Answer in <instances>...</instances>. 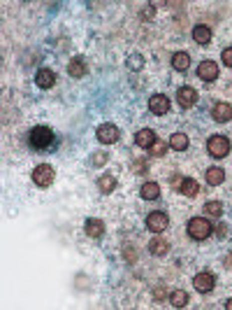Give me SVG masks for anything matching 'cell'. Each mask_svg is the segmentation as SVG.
<instances>
[{
    "instance_id": "cell-4",
    "label": "cell",
    "mask_w": 232,
    "mask_h": 310,
    "mask_svg": "<svg viewBox=\"0 0 232 310\" xmlns=\"http://www.w3.org/2000/svg\"><path fill=\"white\" fill-rule=\"evenodd\" d=\"M53 177H56V170H53L49 163H40V166L33 170V182L37 184V187H44V189L51 187Z\"/></svg>"
},
{
    "instance_id": "cell-22",
    "label": "cell",
    "mask_w": 232,
    "mask_h": 310,
    "mask_svg": "<svg viewBox=\"0 0 232 310\" xmlns=\"http://www.w3.org/2000/svg\"><path fill=\"white\" fill-rule=\"evenodd\" d=\"M223 180H226V170H223V168H209V170H207V182L212 184V187L223 184Z\"/></svg>"
},
{
    "instance_id": "cell-16",
    "label": "cell",
    "mask_w": 232,
    "mask_h": 310,
    "mask_svg": "<svg viewBox=\"0 0 232 310\" xmlns=\"http://www.w3.org/2000/svg\"><path fill=\"white\" fill-rule=\"evenodd\" d=\"M212 28L209 26H195L193 28V40H195V45H202V47H205V45H209V42H212Z\"/></svg>"
},
{
    "instance_id": "cell-11",
    "label": "cell",
    "mask_w": 232,
    "mask_h": 310,
    "mask_svg": "<svg viewBox=\"0 0 232 310\" xmlns=\"http://www.w3.org/2000/svg\"><path fill=\"white\" fill-rule=\"evenodd\" d=\"M212 117L219 124L230 122V119H232V105H230V103H226V101L216 103V105H214V110H212Z\"/></svg>"
},
{
    "instance_id": "cell-27",
    "label": "cell",
    "mask_w": 232,
    "mask_h": 310,
    "mask_svg": "<svg viewBox=\"0 0 232 310\" xmlns=\"http://www.w3.org/2000/svg\"><path fill=\"white\" fill-rule=\"evenodd\" d=\"M107 159H109V154H107V152H95V154H93V159H91V163L95 166V168H100V166H105V163H107Z\"/></svg>"
},
{
    "instance_id": "cell-28",
    "label": "cell",
    "mask_w": 232,
    "mask_h": 310,
    "mask_svg": "<svg viewBox=\"0 0 232 310\" xmlns=\"http://www.w3.org/2000/svg\"><path fill=\"white\" fill-rule=\"evenodd\" d=\"M165 152H167V145H165V142L156 140V145L151 147V156H165Z\"/></svg>"
},
{
    "instance_id": "cell-25",
    "label": "cell",
    "mask_w": 232,
    "mask_h": 310,
    "mask_svg": "<svg viewBox=\"0 0 232 310\" xmlns=\"http://www.w3.org/2000/svg\"><path fill=\"white\" fill-rule=\"evenodd\" d=\"M205 212L209 217H221L223 215V203L221 201H209V203H205Z\"/></svg>"
},
{
    "instance_id": "cell-5",
    "label": "cell",
    "mask_w": 232,
    "mask_h": 310,
    "mask_svg": "<svg viewBox=\"0 0 232 310\" xmlns=\"http://www.w3.org/2000/svg\"><path fill=\"white\" fill-rule=\"evenodd\" d=\"M193 287L200 291V294H209V291L216 287V275L209 273V270H202L198 275L193 277Z\"/></svg>"
},
{
    "instance_id": "cell-8",
    "label": "cell",
    "mask_w": 232,
    "mask_h": 310,
    "mask_svg": "<svg viewBox=\"0 0 232 310\" xmlns=\"http://www.w3.org/2000/svg\"><path fill=\"white\" fill-rule=\"evenodd\" d=\"M149 110L158 117L167 115V112H170V98H167L165 94H153L151 98H149Z\"/></svg>"
},
{
    "instance_id": "cell-33",
    "label": "cell",
    "mask_w": 232,
    "mask_h": 310,
    "mask_svg": "<svg viewBox=\"0 0 232 310\" xmlns=\"http://www.w3.org/2000/svg\"><path fill=\"white\" fill-rule=\"evenodd\" d=\"M223 263H226V268H228V270H232V254H228L226 259H223Z\"/></svg>"
},
{
    "instance_id": "cell-10",
    "label": "cell",
    "mask_w": 232,
    "mask_h": 310,
    "mask_svg": "<svg viewBox=\"0 0 232 310\" xmlns=\"http://www.w3.org/2000/svg\"><path fill=\"white\" fill-rule=\"evenodd\" d=\"M174 184L179 187V194L188 196V198H193V196H198V191H200L198 182H195L193 177H177V180H174Z\"/></svg>"
},
{
    "instance_id": "cell-31",
    "label": "cell",
    "mask_w": 232,
    "mask_h": 310,
    "mask_svg": "<svg viewBox=\"0 0 232 310\" xmlns=\"http://www.w3.org/2000/svg\"><path fill=\"white\" fill-rule=\"evenodd\" d=\"M153 12H156V5H146V10L142 12V17H144V19H151Z\"/></svg>"
},
{
    "instance_id": "cell-6",
    "label": "cell",
    "mask_w": 232,
    "mask_h": 310,
    "mask_svg": "<svg viewBox=\"0 0 232 310\" xmlns=\"http://www.w3.org/2000/svg\"><path fill=\"white\" fill-rule=\"evenodd\" d=\"M95 135H98V140L102 142V145H114V142L121 138V131H119V126H114V124H102V126H98Z\"/></svg>"
},
{
    "instance_id": "cell-32",
    "label": "cell",
    "mask_w": 232,
    "mask_h": 310,
    "mask_svg": "<svg viewBox=\"0 0 232 310\" xmlns=\"http://www.w3.org/2000/svg\"><path fill=\"white\" fill-rule=\"evenodd\" d=\"M153 296L158 298V301L160 298H165V287H156V289H153Z\"/></svg>"
},
{
    "instance_id": "cell-30",
    "label": "cell",
    "mask_w": 232,
    "mask_h": 310,
    "mask_svg": "<svg viewBox=\"0 0 232 310\" xmlns=\"http://www.w3.org/2000/svg\"><path fill=\"white\" fill-rule=\"evenodd\" d=\"M123 256H126V261H130V263L135 261V247H133V245H126V249H123Z\"/></svg>"
},
{
    "instance_id": "cell-19",
    "label": "cell",
    "mask_w": 232,
    "mask_h": 310,
    "mask_svg": "<svg viewBox=\"0 0 232 310\" xmlns=\"http://www.w3.org/2000/svg\"><path fill=\"white\" fill-rule=\"evenodd\" d=\"M139 194H142V198H144V201H156V198L160 196L158 182H144V184H142V189H139Z\"/></svg>"
},
{
    "instance_id": "cell-14",
    "label": "cell",
    "mask_w": 232,
    "mask_h": 310,
    "mask_svg": "<svg viewBox=\"0 0 232 310\" xmlns=\"http://www.w3.org/2000/svg\"><path fill=\"white\" fill-rule=\"evenodd\" d=\"M156 133H153L151 128H142V131H137V135H135V142H137L139 147H144V149H151L153 145H156Z\"/></svg>"
},
{
    "instance_id": "cell-34",
    "label": "cell",
    "mask_w": 232,
    "mask_h": 310,
    "mask_svg": "<svg viewBox=\"0 0 232 310\" xmlns=\"http://www.w3.org/2000/svg\"><path fill=\"white\" fill-rule=\"evenodd\" d=\"M216 231H219V236H221V238H226V231H228V229H226V224H221Z\"/></svg>"
},
{
    "instance_id": "cell-17",
    "label": "cell",
    "mask_w": 232,
    "mask_h": 310,
    "mask_svg": "<svg viewBox=\"0 0 232 310\" xmlns=\"http://www.w3.org/2000/svg\"><path fill=\"white\" fill-rule=\"evenodd\" d=\"M167 249H170V243H167L165 238H160V236H156L151 243H149V252H151L153 256H165Z\"/></svg>"
},
{
    "instance_id": "cell-24",
    "label": "cell",
    "mask_w": 232,
    "mask_h": 310,
    "mask_svg": "<svg viewBox=\"0 0 232 310\" xmlns=\"http://www.w3.org/2000/svg\"><path fill=\"white\" fill-rule=\"evenodd\" d=\"M170 303H172L174 308H184V305L188 303V294H186V291H181V289L172 291V294H170Z\"/></svg>"
},
{
    "instance_id": "cell-13",
    "label": "cell",
    "mask_w": 232,
    "mask_h": 310,
    "mask_svg": "<svg viewBox=\"0 0 232 310\" xmlns=\"http://www.w3.org/2000/svg\"><path fill=\"white\" fill-rule=\"evenodd\" d=\"M35 82H37L40 89H51L53 84H56V73L49 70V68H40L37 75H35Z\"/></svg>"
},
{
    "instance_id": "cell-12",
    "label": "cell",
    "mask_w": 232,
    "mask_h": 310,
    "mask_svg": "<svg viewBox=\"0 0 232 310\" xmlns=\"http://www.w3.org/2000/svg\"><path fill=\"white\" fill-rule=\"evenodd\" d=\"M198 77L205 82H214L216 77H219V66L214 61H202L198 66Z\"/></svg>"
},
{
    "instance_id": "cell-26",
    "label": "cell",
    "mask_w": 232,
    "mask_h": 310,
    "mask_svg": "<svg viewBox=\"0 0 232 310\" xmlns=\"http://www.w3.org/2000/svg\"><path fill=\"white\" fill-rule=\"evenodd\" d=\"M128 68H130V70H142V68H144V59L139 54H130L128 56Z\"/></svg>"
},
{
    "instance_id": "cell-18",
    "label": "cell",
    "mask_w": 232,
    "mask_h": 310,
    "mask_svg": "<svg viewBox=\"0 0 232 310\" xmlns=\"http://www.w3.org/2000/svg\"><path fill=\"white\" fill-rule=\"evenodd\" d=\"M84 231H86L88 238H102V233H105V224L100 222V219H88V222L84 224Z\"/></svg>"
},
{
    "instance_id": "cell-1",
    "label": "cell",
    "mask_w": 232,
    "mask_h": 310,
    "mask_svg": "<svg viewBox=\"0 0 232 310\" xmlns=\"http://www.w3.org/2000/svg\"><path fill=\"white\" fill-rule=\"evenodd\" d=\"M186 231H188V236L193 238V240H207V238L212 236V222L207 219V217H193L191 222H188V226H186Z\"/></svg>"
},
{
    "instance_id": "cell-3",
    "label": "cell",
    "mask_w": 232,
    "mask_h": 310,
    "mask_svg": "<svg viewBox=\"0 0 232 310\" xmlns=\"http://www.w3.org/2000/svg\"><path fill=\"white\" fill-rule=\"evenodd\" d=\"M207 152L214 156V159H226L228 152H230V140L226 135H212L207 140Z\"/></svg>"
},
{
    "instance_id": "cell-2",
    "label": "cell",
    "mask_w": 232,
    "mask_h": 310,
    "mask_svg": "<svg viewBox=\"0 0 232 310\" xmlns=\"http://www.w3.org/2000/svg\"><path fill=\"white\" fill-rule=\"evenodd\" d=\"M28 142L30 147L35 149H46L53 145V131L46 126H35L30 133H28Z\"/></svg>"
},
{
    "instance_id": "cell-20",
    "label": "cell",
    "mask_w": 232,
    "mask_h": 310,
    "mask_svg": "<svg viewBox=\"0 0 232 310\" xmlns=\"http://www.w3.org/2000/svg\"><path fill=\"white\" fill-rule=\"evenodd\" d=\"M172 68L179 70V73L188 70V68H191V56L186 54V52H177V54L172 56Z\"/></svg>"
},
{
    "instance_id": "cell-29",
    "label": "cell",
    "mask_w": 232,
    "mask_h": 310,
    "mask_svg": "<svg viewBox=\"0 0 232 310\" xmlns=\"http://www.w3.org/2000/svg\"><path fill=\"white\" fill-rule=\"evenodd\" d=\"M221 61L226 63V66H228V68H232V47L223 49V54H221Z\"/></svg>"
},
{
    "instance_id": "cell-23",
    "label": "cell",
    "mask_w": 232,
    "mask_h": 310,
    "mask_svg": "<svg viewBox=\"0 0 232 310\" xmlns=\"http://www.w3.org/2000/svg\"><path fill=\"white\" fill-rule=\"evenodd\" d=\"M98 189L102 194H112L114 189H116V177L114 175H102L98 180Z\"/></svg>"
},
{
    "instance_id": "cell-15",
    "label": "cell",
    "mask_w": 232,
    "mask_h": 310,
    "mask_svg": "<svg viewBox=\"0 0 232 310\" xmlns=\"http://www.w3.org/2000/svg\"><path fill=\"white\" fill-rule=\"evenodd\" d=\"M67 73H70V77H84V75L88 73L86 59H81V56H74L72 61L67 63Z\"/></svg>"
},
{
    "instance_id": "cell-21",
    "label": "cell",
    "mask_w": 232,
    "mask_h": 310,
    "mask_svg": "<svg viewBox=\"0 0 232 310\" xmlns=\"http://www.w3.org/2000/svg\"><path fill=\"white\" fill-rule=\"evenodd\" d=\"M188 135L186 133H174L172 138H170V147L174 149V152H184V149H188Z\"/></svg>"
},
{
    "instance_id": "cell-9",
    "label": "cell",
    "mask_w": 232,
    "mask_h": 310,
    "mask_svg": "<svg viewBox=\"0 0 232 310\" xmlns=\"http://www.w3.org/2000/svg\"><path fill=\"white\" fill-rule=\"evenodd\" d=\"M177 103H179V108L184 110H191L195 103H198V91L193 87H181L177 91Z\"/></svg>"
},
{
    "instance_id": "cell-7",
    "label": "cell",
    "mask_w": 232,
    "mask_h": 310,
    "mask_svg": "<svg viewBox=\"0 0 232 310\" xmlns=\"http://www.w3.org/2000/svg\"><path fill=\"white\" fill-rule=\"evenodd\" d=\"M170 226V217L165 212H151V215L146 217V229L153 231V233H160V231H165Z\"/></svg>"
},
{
    "instance_id": "cell-35",
    "label": "cell",
    "mask_w": 232,
    "mask_h": 310,
    "mask_svg": "<svg viewBox=\"0 0 232 310\" xmlns=\"http://www.w3.org/2000/svg\"><path fill=\"white\" fill-rule=\"evenodd\" d=\"M226 308H228V310H232V298H228V301H226Z\"/></svg>"
}]
</instances>
